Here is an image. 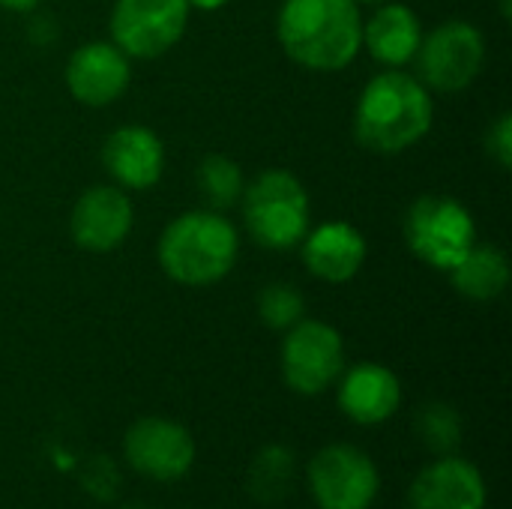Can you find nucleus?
<instances>
[{"label":"nucleus","instance_id":"5","mask_svg":"<svg viewBox=\"0 0 512 509\" xmlns=\"http://www.w3.org/2000/svg\"><path fill=\"white\" fill-rule=\"evenodd\" d=\"M405 237L420 261L450 273L477 246V225L456 198L423 195L408 210Z\"/></svg>","mask_w":512,"mask_h":509},{"label":"nucleus","instance_id":"17","mask_svg":"<svg viewBox=\"0 0 512 509\" xmlns=\"http://www.w3.org/2000/svg\"><path fill=\"white\" fill-rule=\"evenodd\" d=\"M423 30L420 18L402 3H384L369 24H363V45H369L372 57L390 66H402L417 57Z\"/></svg>","mask_w":512,"mask_h":509},{"label":"nucleus","instance_id":"28","mask_svg":"<svg viewBox=\"0 0 512 509\" xmlns=\"http://www.w3.org/2000/svg\"><path fill=\"white\" fill-rule=\"evenodd\" d=\"M354 3H387V0H354Z\"/></svg>","mask_w":512,"mask_h":509},{"label":"nucleus","instance_id":"24","mask_svg":"<svg viewBox=\"0 0 512 509\" xmlns=\"http://www.w3.org/2000/svg\"><path fill=\"white\" fill-rule=\"evenodd\" d=\"M486 147H489V153L498 159V165H501V168H510L512 165V114H501V117L495 120V126L489 129Z\"/></svg>","mask_w":512,"mask_h":509},{"label":"nucleus","instance_id":"14","mask_svg":"<svg viewBox=\"0 0 512 509\" xmlns=\"http://www.w3.org/2000/svg\"><path fill=\"white\" fill-rule=\"evenodd\" d=\"M102 162L120 186L147 189L165 171V147L147 126H120L105 138Z\"/></svg>","mask_w":512,"mask_h":509},{"label":"nucleus","instance_id":"21","mask_svg":"<svg viewBox=\"0 0 512 509\" xmlns=\"http://www.w3.org/2000/svg\"><path fill=\"white\" fill-rule=\"evenodd\" d=\"M414 429H417L420 441L438 456H450L462 444V417L444 402H429L417 414Z\"/></svg>","mask_w":512,"mask_h":509},{"label":"nucleus","instance_id":"18","mask_svg":"<svg viewBox=\"0 0 512 509\" xmlns=\"http://www.w3.org/2000/svg\"><path fill=\"white\" fill-rule=\"evenodd\" d=\"M453 285L459 294L471 300H495L507 291L510 282V264L504 252L495 246H474L453 270Z\"/></svg>","mask_w":512,"mask_h":509},{"label":"nucleus","instance_id":"10","mask_svg":"<svg viewBox=\"0 0 512 509\" xmlns=\"http://www.w3.org/2000/svg\"><path fill=\"white\" fill-rule=\"evenodd\" d=\"M123 453L132 471H138L141 477L156 480V483H171V480L186 477V471L192 468L195 441L174 420L144 417L126 432Z\"/></svg>","mask_w":512,"mask_h":509},{"label":"nucleus","instance_id":"2","mask_svg":"<svg viewBox=\"0 0 512 509\" xmlns=\"http://www.w3.org/2000/svg\"><path fill=\"white\" fill-rule=\"evenodd\" d=\"M435 105L423 81L405 72L375 75L357 102L354 135L372 153H402L432 126Z\"/></svg>","mask_w":512,"mask_h":509},{"label":"nucleus","instance_id":"3","mask_svg":"<svg viewBox=\"0 0 512 509\" xmlns=\"http://www.w3.org/2000/svg\"><path fill=\"white\" fill-rule=\"evenodd\" d=\"M237 231L210 210H192L174 219L159 240V264L180 285H213L237 261Z\"/></svg>","mask_w":512,"mask_h":509},{"label":"nucleus","instance_id":"26","mask_svg":"<svg viewBox=\"0 0 512 509\" xmlns=\"http://www.w3.org/2000/svg\"><path fill=\"white\" fill-rule=\"evenodd\" d=\"M228 0H189V6H198V9H204V12H213V9H222Z\"/></svg>","mask_w":512,"mask_h":509},{"label":"nucleus","instance_id":"29","mask_svg":"<svg viewBox=\"0 0 512 509\" xmlns=\"http://www.w3.org/2000/svg\"><path fill=\"white\" fill-rule=\"evenodd\" d=\"M126 509H147V507H126Z\"/></svg>","mask_w":512,"mask_h":509},{"label":"nucleus","instance_id":"7","mask_svg":"<svg viewBox=\"0 0 512 509\" xmlns=\"http://www.w3.org/2000/svg\"><path fill=\"white\" fill-rule=\"evenodd\" d=\"M345 369V345L324 321H297L282 345V372L294 393L318 396Z\"/></svg>","mask_w":512,"mask_h":509},{"label":"nucleus","instance_id":"16","mask_svg":"<svg viewBox=\"0 0 512 509\" xmlns=\"http://www.w3.org/2000/svg\"><path fill=\"white\" fill-rule=\"evenodd\" d=\"M303 261L324 282H348L366 261V240L348 222H327L303 243Z\"/></svg>","mask_w":512,"mask_h":509},{"label":"nucleus","instance_id":"13","mask_svg":"<svg viewBox=\"0 0 512 509\" xmlns=\"http://www.w3.org/2000/svg\"><path fill=\"white\" fill-rule=\"evenodd\" d=\"M129 57L114 42L81 45L66 63L69 93L93 108L111 105L129 87Z\"/></svg>","mask_w":512,"mask_h":509},{"label":"nucleus","instance_id":"25","mask_svg":"<svg viewBox=\"0 0 512 509\" xmlns=\"http://www.w3.org/2000/svg\"><path fill=\"white\" fill-rule=\"evenodd\" d=\"M36 3H39V0H0V6L9 9V12H30Z\"/></svg>","mask_w":512,"mask_h":509},{"label":"nucleus","instance_id":"4","mask_svg":"<svg viewBox=\"0 0 512 509\" xmlns=\"http://www.w3.org/2000/svg\"><path fill=\"white\" fill-rule=\"evenodd\" d=\"M249 234L264 249H294L309 231V195L303 183L282 168L258 174L243 189Z\"/></svg>","mask_w":512,"mask_h":509},{"label":"nucleus","instance_id":"27","mask_svg":"<svg viewBox=\"0 0 512 509\" xmlns=\"http://www.w3.org/2000/svg\"><path fill=\"white\" fill-rule=\"evenodd\" d=\"M501 12H504V15L510 18V0H501Z\"/></svg>","mask_w":512,"mask_h":509},{"label":"nucleus","instance_id":"15","mask_svg":"<svg viewBox=\"0 0 512 509\" xmlns=\"http://www.w3.org/2000/svg\"><path fill=\"white\" fill-rule=\"evenodd\" d=\"M402 402L399 378L381 363L354 366L339 387V408L360 426H378L396 414Z\"/></svg>","mask_w":512,"mask_h":509},{"label":"nucleus","instance_id":"11","mask_svg":"<svg viewBox=\"0 0 512 509\" xmlns=\"http://www.w3.org/2000/svg\"><path fill=\"white\" fill-rule=\"evenodd\" d=\"M408 509H486V480L474 462L441 456L411 483Z\"/></svg>","mask_w":512,"mask_h":509},{"label":"nucleus","instance_id":"12","mask_svg":"<svg viewBox=\"0 0 512 509\" xmlns=\"http://www.w3.org/2000/svg\"><path fill=\"white\" fill-rule=\"evenodd\" d=\"M132 219H135L132 201L120 189L93 186L75 201L69 228H72V237L81 249L111 252L129 237Z\"/></svg>","mask_w":512,"mask_h":509},{"label":"nucleus","instance_id":"20","mask_svg":"<svg viewBox=\"0 0 512 509\" xmlns=\"http://www.w3.org/2000/svg\"><path fill=\"white\" fill-rule=\"evenodd\" d=\"M198 186H201L207 204L216 210L237 204L243 198V189H246L240 165L228 156H207L198 165Z\"/></svg>","mask_w":512,"mask_h":509},{"label":"nucleus","instance_id":"1","mask_svg":"<svg viewBox=\"0 0 512 509\" xmlns=\"http://www.w3.org/2000/svg\"><path fill=\"white\" fill-rule=\"evenodd\" d=\"M279 42L306 69L336 72L363 48V18L354 0H285Z\"/></svg>","mask_w":512,"mask_h":509},{"label":"nucleus","instance_id":"19","mask_svg":"<svg viewBox=\"0 0 512 509\" xmlns=\"http://www.w3.org/2000/svg\"><path fill=\"white\" fill-rule=\"evenodd\" d=\"M249 495L261 504H279L294 486V453L282 444L264 447L246 477Z\"/></svg>","mask_w":512,"mask_h":509},{"label":"nucleus","instance_id":"8","mask_svg":"<svg viewBox=\"0 0 512 509\" xmlns=\"http://www.w3.org/2000/svg\"><path fill=\"white\" fill-rule=\"evenodd\" d=\"M309 489L321 509H369L381 480L366 453L351 444H333L312 459Z\"/></svg>","mask_w":512,"mask_h":509},{"label":"nucleus","instance_id":"22","mask_svg":"<svg viewBox=\"0 0 512 509\" xmlns=\"http://www.w3.org/2000/svg\"><path fill=\"white\" fill-rule=\"evenodd\" d=\"M303 312H306L303 294L288 282L267 285L258 297V315L273 330H291L297 321H303Z\"/></svg>","mask_w":512,"mask_h":509},{"label":"nucleus","instance_id":"9","mask_svg":"<svg viewBox=\"0 0 512 509\" xmlns=\"http://www.w3.org/2000/svg\"><path fill=\"white\" fill-rule=\"evenodd\" d=\"M420 75L429 87L456 93L465 90L483 69L486 42L483 33L468 21H447L420 39Z\"/></svg>","mask_w":512,"mask_h":509},{"label":"nucleus","instance_id":"23","mask_svg":"<svg viewBox=\"0 0 512 509\" xmlns=\"http://www.w3.org/2000/svg\"><path fill=\"white\" fill-rule=\"evenodd\" d=\"M81 486H84L96 501H108V498H114V492H117V486H120V474H117V468H114L111 459L96 456V459H90V462L84 465V471H81Z\"/></svg>","mask_w":512,"mask_h":509},{"label":"nucleus","instance_id":"6","mask_svg":"<svg viewBox=\"0 0 512 509\" xmlns=\"http://www.w3.org/2000/svg\"><path fill=\"white\" fill-rule=\"evenodd\" d=\"M189 9V0H117L111 12L114 45L126 57H162L180 42Z\"/></svg>","mask_w":512,"mask_h":509}]
</instances>
